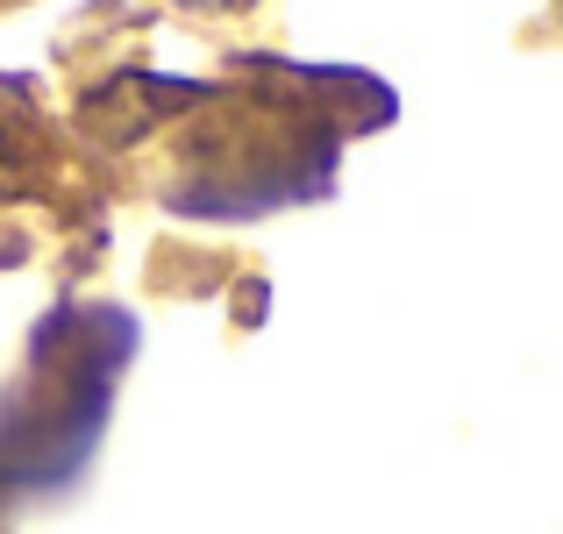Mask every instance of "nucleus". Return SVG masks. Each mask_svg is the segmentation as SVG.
I'll list each match as a JSON object with an SVG mask.
<instances>
[{
  "mask_svg": "<svg viewBox=\"0 0 563 534\" xmlns=\"http://www.w3.org/2000/svg\"><path fill=\"white\" fill-rule=\"evenodd\" d=\"M179 8H192V14H243L250 0H179Z\"/></svg>",
  "mask_w": 563,
  "mask_h": 534,
  "instance_id": "nucleus-1",
  "label": "nucleus"
},
{
  "mask_svg": "<svg viewBox=\"0 0 563 534\" xmlns=\"http://www.w3.org/2000/svg\"><path fill=\"white\" fill-rule=\"evenodd\" d=\"M556 22H563V0H556Z\"/></svg>",
  "mask_w": 563,
  "mask_h": 534,
  "instance_id": "nucleus-2",
  "label": "nucleus"
}]
</instances>
